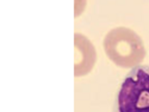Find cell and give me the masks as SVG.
<instances>
[{"instance_id":"obj_2","label":"cell","mask_w":149,"mask_h":112,"mask_svg":"<svg viewBox=\"0 0 149 112\" xmlns=\"http://www.w3.org/2000/svg\"><path fill=\"white\" fill-rule=\"evenodd\" d=\"M116 112H149V75L126 83L118 93Z\"/></svg>"},{"instance_id":"obj_3","label":"cell","mask_w":149,"mask_h":112,"mask_svg":"<svg viewBox=\"0 0 149 112\" xmlns=\"http://www.w3.org/2000/svg\"><path fill=\"white\" fill-rule=\"evenodd\" d=\"M74 47L76 61L78 66L91 67L95 60L96 53L94 47L84 36L78 33L74 35Z\"/></svg>"},{"instance_id":"obj_1","label":"cell","mask_w":149,"mask_h":112,"mask_svg":"<svg viewBox=\"0 0 149 112\" xmlns=\"http://www.w3.org/2000/svg\"><path fill=\"white\" fill-rule=\"evenodd\" d=\"M103 44L109 57L116 64L125 68L134 67L143 60L146 51L143 41L134 31L119 27L110 31Z\"/></svg>"}]
</instances>
